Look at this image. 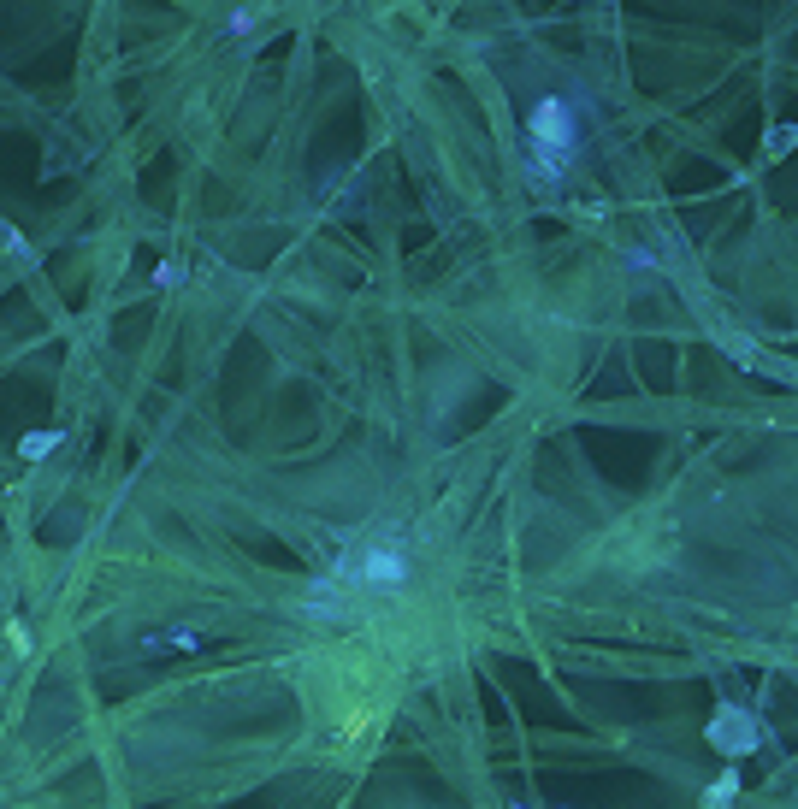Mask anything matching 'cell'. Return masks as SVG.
<instances>
[{
    "label": "cell",
    "mask_w": 798,
    "mask_h": 809,
    "mask_svg": "<svg viewBox=\"0 0 798 809\" xmlns=\"http://www.w3.org/2000/svg\"><path fill=\"white\" fill-rule=\"evenodd\" d=\"M54 443H60V437H54V432H36V437H24V455H48Z\"/></svg>",
    "instance_id": "1"
}]
</instances>
